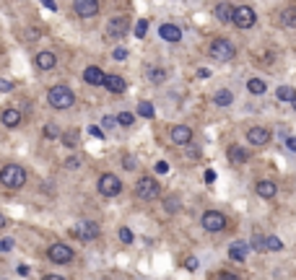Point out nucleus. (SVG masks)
Here are the masks:
<instances>
[{"label": "nucleus", "instance_id": "1", "mask_svg": "<svg viewBox=\"0 0 296 280\" xmlns=\"http://www.w3.org/2000/svg\"><path fill=\"white\" fill-rule=\"evenodd\" d=\"M47 104H50L52 109H58V112H65V109H71L73 104H75V93L68 88L65 83L52 86V88L47 91Z\"/></svg>", "mask_w": 296, "mask_h": 280}, {"label": "nucleus", "instance_id": "2", "mask_svg": "<svg viewBox=\"0 0 296 280\" xmlns=\"http://www.w3.org/2000/svg\"><path fill=\"white\" fill-rule=\"evenodd\" d=\"M0 179L8 190H21V187L26 184V169L18 166V163H5L3 169H0Z\"/></svg>", "mask_w": 296, "mask_h": 280}, {"label": "nucleus", "instance_id": "3", "mask_svg": "<svg viewBox=\"0 0 296 280\" xmlns=\"http://www.w3.org/2000/svg\"><path fill=\"white\" fill-rule=\"evenodd\" d=\"M135 195L141 197V200L151 203V200H158V195H161V187L153 177H141L138 184H135Z\"/></svg>", "mask_w": 296, "mask_h": 280}, {"label": "nucleus", "instance_id": "4", "mask_svg": "<svg viewBox=\"0 0 296 280\" xmlns=\"http://www.w3.org/2000/svg\"><path fill=\"white\" fill-rule=\"evenodd\" d=\"M96 190H99V195H104V197H117L122 192V182H120L117 174L107 171V174H101V177H99Z\"/></svg>", "mask_w": 296, "mask_h": 280}, {"label": "nucleus", "instance_id": "5", "mask_svg": "<svg viewBox=\"0 0 296 280\" xmlns=\"http://www.w3.org/2000/svg\"><path fill=\"white\" fill-rule=\"evenodd\" d=\"M211 57H216V60H221V63H229L236 57V47L229 42V39H213L211 42Z\"/></svg>", "mask_w": 296, "mask_h": 280}, {"label": "nucleus", "instance_id": "6", "mask_svg": "<svg viewBox=\"0 0 296 280\" xmlns=\"http://www.w3.org/2000/svg\"><path fill=\"white\" fill-rule=\"evenodd\" d=\"M200 223H203V228H206V231L219 233V231H223L226 226H229V220H226V215L219 213V210H206L203 218H200Z\"/></svg>", "mask_w": 296, "mask_h": 280}, {"label": "nucleus", "instance_id": "7", "mask_svg": "<svg viewBox=\"0 0 296 280\" xmlns=\"http://www.w3.org/2000/svg\"><path fill=\"white\" fill-rule=\"evenodd\" d=\"M47 257H50V262H52V265H68V262H73L75 252L68 247V244H50Z\"/></svg>", "mask_w": 296, "mask_h": 280}, {"label": "nucleus", "instance_id": "8", "mask_svg": "<svg viewBox=\"0 0 296 280\" xmlns=\"http://www.w3.org/2000/svg\"><path fill=\"white\" fill-rule=\"evenodd\" d=\"M255 23H257L255 8H249V5H239V8H234V26H236V29H252Z\"/></svg>", "mask_w": 296, "mask_h": 280}, {"label": "nucleus", "instance_id": "9", "mask_svg": "<svg viewBox=\"0 0 296 280\" xmlns=\"http://www.w3.org/2000/svg\"><path fill=\"white\" fill-rule=\"evenodd\" d=\"M130 29V21L128 16H112L107 21V39H122Z\"/></svg>", "mask_w": 296, "mask_h": 280}, {"label": "nucleus", "instance_id": "10", "mask_svg": "<svg viewBox=\"0 0 296 280\" xmlns=\"http://www.w3.org/2000/svg\"><path fill=\"white\" fill-rule=\"evenodd\" d=\"M75 236L81 239V241H94L101 236V226L96 223V220H81V223L75 226Z\"/></svg>", "mask_w": 296, "mask_h": 280}, {"label": "nucleus", "instance_id": "11", "mask_svg": "<svg viewBox=\"0 0 296 280\" xmlns=\"http://www.w3.org/2000/svg\"><path fill=\"white\" fill-rule=\"evenodd\" d=\"M99 8H101L99 0H73V13L81 16V18H94V16H99Z\"/></svg>", "mask_w": 296, "mask_h": 280}, {"label": "nucleus", "instance_id": "12", "mask_svg": "<svg viewBox=\"0 0 296 280\" xmlns=\"http://www.w3.org/2000/svg\"><path fill=\"white\" fill-rule=\"evenodd\" d=\"M169 138H172L174 145H190L192 143V130L187 125H174L172 130H169Z\"/></svg>", "mask_w": 296, "mask_h": 280}, {"label": "nucleus", "instance_id": "13", "mask_svg": "<svg viewBox=\"0 0 296 280\" xmlns=\"http://www.w3.org/2000/svg\"><path fill=\"white\" fill-rule=\"evenodd\" d=\"M247 140H249V145H255V148L268 145L270 143V130H268V127H249Z\"/></svg>", "mask_w": 296, "mask_h": 280}, {"label": "nucleus", "instance_id": "14", "mask_svg": "<svg viewBox=\"0 0 296 280\" xmlns=\"http://www.w3.org/2000/svg\"><path fill=\"white\" fill-rule=\"evenodd\" d=\"M34 65H37L39 70H52L55 65H58V55H55L52 50H42L34 55Z\"/></svg>", "mask_w": 296, "mask_h": 280}, {"label": "nucleus", "instance_id": "15", "mask_svg": "<svg viewBox=\"0 0 296 280\" xmlns=\"http://www.w3.org/2000/svg\"><path fill=\"white\" fill-rule=\"evenodd\" d=\"M83 80L88 86H104V80H107V73L101 70L99 65H88L83 70Z\"/></svg>", "mask_w": 296, "mask_h": 280}, {"label": "nucleus", "instance_id": "16", "mask_svg": "<svg viewBox=\"0 0 296 280\" xmlns=\"http://www.w3.org/2000/svg\"><path fill=\"white\" fill-rule=\"evenodd\" d=\"M21 112L18 109H13V107H8V109H3V114H0V122H3V127H8V130H16V127H21Z\"/></svg>", "mask_w": 296, "mask_h": 280}, {"label": "nucleus", "instance_id": "17", "mask_svg": "<svg viewBox=\"0 0 296 280\" xmlns=\"http://www.w3.org/2000/svg\"><path fill=\"white\" fill-rule=\"evenodd\" d=\"M158 37H161L164 42L177 44V42L182 39V29L174 26V23H161V26H158Z\"/></svg>", "mask_w": 296, "mask_h": 280}, {"label": "nucleus", "instance_id": "18", "mask_svg": "<svg viewBox=\"0 0 296 280\" xmlns=\"http://www.w3.org/2000/svg\"><path fill=\"white\" fill-rule=\"evenodd\" d=\"M213 16L221 23H234V5L231 3H219L213 8Z\"/></svg>", "mask_w": 296, "mask_h": 280}, {"label": "nucleus", "instance_id": "19", "mask_svg": "<svg viewBox=\"0 0 296 280\" xmlns=\"http://www.w3.org/2000/svg\"><path fill=\"white\" fill-rule=\"evenodd\" d=\"M255 192H257L260 197H265V200H270V197H276L278 184H276V182H270V179H260V182L255 184Z\"/></svg>", "mask_w": 296, "mask_h": 280}, {"label": "nucleus", "instance_id": "20", "mask_svg": "<svg viewBox=\"0 0 296 280\" xmlns=\"http://www.w3.org/2000/svg\"><path fill=\"white\" fill-rule=\"evenodd\" d=\"M226 156H229L231 163H247L249 161L247 148H242V145H229V148H226Z\"/></svg>", "mask_w": 296, "mask_h": 280}, {"label": "nucleus", "instance_id": "21", "mask_svg": "<svg viewBox=\"0 0 296 280\" xmlns=\"http://www.w3.org/2000/svg\"><path fill=\"white\" fill-rule=\"evenodd\" d=\"M104 86H107V88H109L112 93H125V88H128V83H125V78H122V75H117V73L107 75Z\"/></svg>", "mask_w": 296, "mask_h": 280}, {"label": "nucleus", "instance_id": "22", "mask_svg": "<svg viewBox=\"0 0 296 280\" xmlns=\"http://www.w3.org/2000/svg\"><path fill=\"white\" fill-rule=\"evenodd\" d=\"M229 257L234 262H244L247 260V244L244 241H234L231 247H229Z\"/></svg>", "mask_w": 296, "mask_h": 280}, {"label": "nucleus", "instance_id": "23", "mask_svg": "<svg viewBox=\"0 0 296 280\" xmlns=\"http://www.w3.org/2000/svg\"><path fill=\"white\" fill-rule=\"evenodd\" d=\"M213 101H216V107H231L234 93H231L229 88H221V91H216V93H213Z\"/></svg>", "mask_w": 296, "mask_h": 280}, {"label": "nucleus", "instance_id": "24", "mask_svg": "<svg viewBox=\"0 0 296 280\" xmlns=\"http://www.w3.org/2000/svg\"><path fill=\"white\" fill-rule=\"evenodd\" d=\"M60 140H63V145H68V148H75L78 143H81V133H78V130L63 133V135H60Z\"/></svg>", "mask_w": 296, "mask_h": 280}, {"label": "nucleus", "instance_id": "25", "mask_svg": "<svg viewBox=\"0 0 296 280\" xmlns=\"http://www.w3.org/2000/svg\"><path fill=\"white\" fill-rule=\"evenodd\" d=\"M247 88H249V93H255V96H260V93H265V80L263 78H249L247 80Z\"/></svg>", "mask_w": 296, "mask_h": 280}, {"label": "nucleus", "instance_id": "26", "mask_svg": "<svg viewBox=\"0 0 296 280\" xmlns=\"http://www.w3.org/2000/svg\"><path fill=\"white\" fill-rule=\"evenodd\" d=\"M281 23L286 29H296V8H286V10H283V13H281Z\"/></svg>", "mask_w": 296, "mask_h": 280}, {"label": "nucleus", "instance_id": "27", "mask_svg": "<svg viewBox=\"0 0 296 280\" xmlns=\"http://www.w3.org/2000/svg\"><path fill=\"white\" fill-rule=\"evenodd\" d=\"M148 78H151L153 86H161L166 80V70L164 68H151V70H148Z\"/></svg>", "mask_w": 296, "mask_h": 280}, {"label": "nucleus", "instance_id": "28", "mask_svg": "<svg viewBox=\"0 0 296 280\" xmlns=\"http://www.w3.org/2000/svg\"><path fill=\"white\" fill-rule=\"evenodd\" d=\"M42 135L44 138H47V140H60V127L58 125H52V122H47V125H44V130H42Z\"/></svg>", "mask_w": 296, "mask_h": 280}, {"label": "nucleus", "instance_id": "29", "mask_svg": "<svg viewBox=\"0 0 296 280\" xmlns=\"http://www.w3.org/2000/svg\"><path fill=\"white\" fill-rule=\"evenodd\" d=\"M294 96H296V91H294L291 86H281V88L276 91V99H278V101H294Z\"/></svg>", "mask_w": 296, "mask_h": 280}, {"label": "nucleus", "instance_id": "30", "mask_svg": "<svg viewBox=\"0 0 296 280\" xmlns=\"http://www.w3.org/2000/svg\"><path fill=\"white\" fill-rule=\"evenodd\" d=\"M265 249L268 252H281L283 249V241L278 236H265Z\"/></svg>", "mask_w": 296, "mask_h": 280}, {"label": "nucleus", "instance_id": "31", "mask_svg": "<svg viewBox=\"0 0 296 280\" xmlns=\"http://www.w3.org/2000/svg\"><path fill=\"white\" fill-rule=\"evenodd\" d=\"M138 114L143 117V120H151V117H153V104L151 101H141L138 104Z\"/></svg>", "mask_w": 296, "mask_h": 280}, {"label": "nucleus", "instance_id": "32", "mask_svg": "<svg viewBox=\"0 0 296 280\" xmlns=\"http://www.w3.org/2000/svg\"><path fill=\"white\" fill-rule=\"evenodd\" d=\"M133 122H135V114H130V112H120V114H117V125L130 127Z\"/></svg>", "mask_w": 296, "mask_h": 280}, {"label": "nucleus", "instance_id": "33", "mask_svg": "<svg viewBox=\"0 0 296 280\" xmlns=\"http://www.w3.org/2000/svg\"><path fill=\"white\" fill-rule=\"evenodd\" d=\"M146 34H148V21H146V18H141L138 23H135V37H138V39H143Z\"/></svg>", "mask_w": 296, "mask_h": 280}, {"label": "nucleus", "instance_id": "34", "mask_svg": "<svg viewBox=\"0 0 296 280\" xmlns=\"http://www.w3.org/2000/svg\"><path fill=\"white\" fill-rule=\"evenodd\" d=\"M117 236H120L122 244H133V231H130L128 226H122V228L117 231Z\"/></svg>", "mask_w": 296, "mask_h": 280}, {"label": "nucleus", "instance_id": "35", "mask_svg": "<svg viewBox=\"0 0 296 280\" xmlns=\"http://www.w3.org/2000/svg\"><path fill=\"white\" fill-rule=\"evenodd\" d=\"M252 249H265V236H263V233H257V231L252 236Z\"/></svg>", "mask_w": 296, "mask_h": 280}, {"label": "nucleus", "instance_id": "36", "mask_svg": "<svg viewBox=\"0 0 296 280\" xmlns=\"http://www.w3.org/2000/svg\"><path fill=\"white\" fill-rule=\"evenodd\" d=\"M65 169H81V158H78V156H68L65 158Z\"/></svg>", "mask_w": 296, "mask_h": 280}, {"label": "nucleus", "instance_id": "37", "mask_svg": "<svg viewBox=\"0 0 296 280\" xmlns=\"http://www.w3.org/2000/svg\"><path fill=\"white\" fill-rule=\"evenodd\" d=\"M112 57H115L117 63H122V60H128V50H125V47H117L115 52H112Z\"/></svg>", "mask_w": 296, "mask_h": 280}, {"label": "nucleus", "instance_id": "38", "mask_svg": "<svg viewBox=\"0 0 296 280\" xmlns=\"http://www.w3.org/2000/svg\"><path fill=\"white\" fill-rule=\"evenodd\" d=\"M166 210H169V213H177V210H179V200H177V197H166Z\"/></svg>", "mask_w": 296, "mask_h": 280}, {"label": "nucleus", "instance_id": "39", "mask_svg": "<svg viewBox=\"0 0 296 280\" xmlns=\"http://www.w3.org/2000/svg\"><path fill=\"white\" fill-rule=\"evenodd\" d=\"M13 239H0V252H10V249H13Z\"/></svg>", "mask_w": 296, "mask_h": 280}, {"label": "nucleus", "instance_id": "40", "mask_svg": "<svg viewBox=\"0 0 296 280\" xmlns=\"http://www.w3.org/2000/svg\"><path fill=\"white\" fill-rule=\"evenodd\" d=\"M88 135H94V138H101V140H104V130H101L99 125H91V127H88Z\"/></svg>", "mask_w": 296, "mask_h": 280}, {"label": "nucleus", "instance_id": "41", "mask_svg": "<svg viewBox=\"0 0 296 280\" xmlns=\"http://www.w3.org/2000/svg\"><path fill=\"white\" fill-rule=\"evenodd\" d=\"M0 91H13V80H10V78H0Z\"/></svg>", "mask_w": 296, "mask_h": 280}, {"label": "nucleus", "instance_id": "42", "mask_svg": "<svg viewBox=\"0 0 296 280\" xmlns=\"http://www.w3.org/2000/svg\"><path fill=\"white\" fill-rule=\"evenodd\" d=\"M198 260H195V257H187V260H185V267H187V270H198Z\"/></svg>", "mask_w": 296, "mask_h": 280}, {"label": "nucleus", "instance_id": "43", "mask_svg": "<svg viewBox=\"0 0 296 280\" xmlns=\"http://www.w3.org/2000/svg\"><path fill=\"white\" fill-rule=\"evenodd\" d=\"M122 166L133 171V169H135V158H133V156H125V158H122Z\"/></svg>", "mask_w": 296, "mask_h": 280}, {"label": "nucleus", "instance_id": "44", "mask_svg": "<svg viewBox=\"0 0 296 280\" xmlns=\"http://www.w3.org/2000/svg\"><path fill=\"white\" fill-rule=\"evenodd\" d=\"M156 171H158V174H166V171H169V163H166V161H158V163H156Z\"/></svg>", "mask_w": 296, "mask_h": 280}, {"label": "nucleus", "instance_id": "45", "mask_svg": "<svg viewBox=\"0 0 296 280\" xmlns=\"http://www.w3.org/2000/svg\"><path fill=\"white\" fill-rule=\"evenodd\" d=\"M198 78H200V80L211 78V70H208V68H200V70H198Z\"/></svg>", "mask_w": 296, "mask_h": 280}, {"label": "nucleus", "instance_id": "46", "mask_svg": "<svg viewBox=\"0 0 296 280\" xmlns=\"http://www.w3.org/2000/svg\"><path fill=\"white\" fill-rule=\"evenodd\" d=\"M101 122H104V127H112V125L117 122V117H109V114H107V117H104V120H101Z\"/></svg>", "mask_w": 296, "mask_h": 280}, {"label": "nucleus", "instance_id": "47", "mask_svg": "<svg viewBox=\"0 0 296 280\" xmlns=\"http://www.w3.org/2000/svg\"><path fill=\"white\" fill-rule=\"evenodd\" d=\"M206 182H208V184H213V182H216V171H213V169H208V171H206Z\"/></svg>", "mask_w": 296, "mask_h": 280}, {"label": "nucleus", "instance_id": "48", "mask_svg": "<svg viewBox=\"0 0 296 280\" xmlns=\"http://www.w3.org/2000/svg\"><path fill=\"white\" fill-rule=\"evenodd\" d=\"M42 5H44V8H50V10H58V5H55V0H42Z\"/></svg>", "mask_w": 296, "mask_h": 280}, {"label": "nucleus", "instance_id": "49", "mask_svg": "<svg viewBox=\"0 0 296 280\" xmlns=\"http://www.w3.org/2000/svg\"><path fill=\"white\" fill-rule=\"evenodd\" d=\"M286 145H289V150L296 153V138H286Z\"/></svg>", "mask_w": 296, "mask_h": 280}, {"label": "nucleus", "instance_id": "50", "mask_svg": "<svg viewBox=\"0 0 296 280\" xmlns=\"http://www.w3.org/2000/svg\"><path fill=\"white\" fill-rule=\"evenodd\" d=\"M219 278H226V280H234L236 275H234V273H226V270H221V273H219Z\"/></svg>", "mask_w": 296, "mask_h": 280}, {"label": "nucleus", "instance_id": "51", "mask_svg": "<svg viewBox=\"0 0 296 280\" xmlns=\"http://www.w3.org/2000/svg\"><path fill=\"white\" fill-rule=\"evenodd\" d=\"M18 275H29V267L26 265H18Z\"/></svg>", "mask_w": 296, "mask_h": 280}, {"label": "nucleus", "instance_id": "52", "mask_svg": "<svg viewBox=\"0 0 296 280\" xmlns=\"http://www.w3.org/2000/svg\"><path fill=\"white\" fill-rule=\"evenodd\" d=\"M5 226H8V218H5L3 213H0V228H5Z\"/></svg>", "mask_w": 296, "mask_h": 280}, {"label": "nucleus", "instance_id": "53", "mask_svg": "<svg viewBox=\"0 0 296 280\" xmlns=\"http://www.w3.org/2000/svg\"><path fill=\"white\" fill-rule=\"evenodd\" d=\"M291 104H294V109H296V96H294V101H291Z\"/></svg>", "mask_w": 296, "mask_h": 280}, {"label": "nucleus", "instance_id": "54", "mask_svg": "<svg viewBox=\"0 0 296 280\" xmlns=\"http://www.w3.org/2000/svg\"><path fill=\"white\" fill-rule=\"evenodd\" d=\"M0 184H3V179H0Z\"/></svg>", "mask_w": 296, "mask_h": 280}]
</instances>
